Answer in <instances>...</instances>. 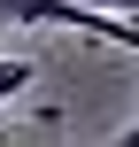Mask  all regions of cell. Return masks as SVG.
I'll return each instance as SVG.
<instances>
[{
  "label": "cell",
  "mask_w": 139,
  "mask_h": 147,
  "mask_svg": "<svg viewBox=\"0 0 139 147\" xmlns=\"http://www.w3.org/2000/svg\"><path fill=\"white\" fill-rule=\"evenodd\" d=\"M0 23H62V31H85L101 47H132L139 54V23H116V16H93L77 0H0Z\"/></svg>",
  "instance_id": "1"
},
{
  "label": "cell",
  "mask_w": 139,
  "mask_h": 147,
  "mask_svg": "<svg viewBox=\"0 0 139 147\" xmlns=\"http://www.w3.org/2000/svg\"><path fill=\"white\" fill-rule=\"evenodd\" d=\"M31 62H15V54H0V101H15V93H31Z\"/></svg>",
  "instance_id": "2"
},
{
  "label": "cell",
  "mask_w": 139,
  "mask_h": 147,
  "mask_svg": "<svg viewBox=\"0 0 139 147\" xmlns=\"http://www.w3.org/2000/svg\"><path fill=\"white\" fill-rule=\"evenodd\" d=\"M77 8H93V16H116V23H132L139 0H77Z\"/></svg>",
  "instance_id": "3"
},
{
  "label": "cell",
  "mask_w": 139,
  "mask_h": 147,
  "mask_svg": "<svg viewBox=\"0 0 139 147\" xmlns=\"http://www.w3.org/2000/svg\"><path fill=\"white\" fill-rule=\"evenodd\" d=\"M108 147H139V116H132V124H124V132H116Z\"/></svg>",
  "instance_id": "4"
},
{
  "label": "cell",
  "mask_w": 139,
  "mask_h": 147,
  "mask_svg": "<svg viewBox=\"0 0 139 147\" xmlns=\"http://www.w3.org/2000/svg\"><path fill=\"white\" fill-rule=\"evenodd\" d=\"M0 147H23V140H0Z\"/></svg>",
  "instance_id": "5"
}]
</instances>
